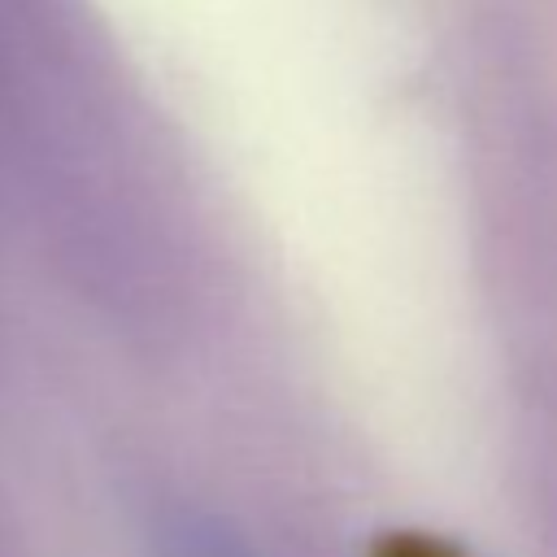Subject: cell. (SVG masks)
<instances>
[{
	"instance_id": "1",
	"label": "cell",
	"mask_w": 557,
	"mask_h": 557,
	"mask_svg": "<svg viewBox=\"0 0 557 557\" xmlns=\"http://www.w3.org/2000/svg\"><path fill=\"white\" fill-rule=\"evenodd\" d=\"M370 557H470L461 548H453L448 540L440 535H426V531H383L370 548Z\"/></svg>"
}]
</instances>
